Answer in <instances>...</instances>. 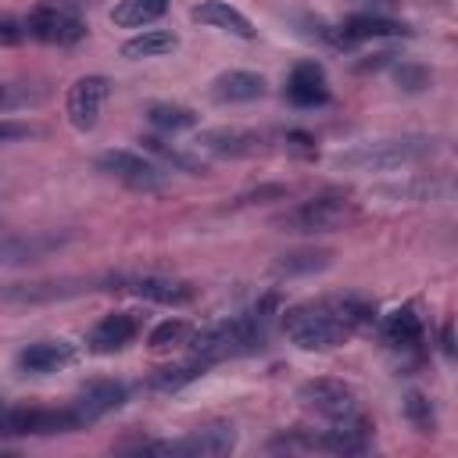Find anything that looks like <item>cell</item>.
Here are the masks:
<instances>
[{
    "label": "cell",
    "mask_w": 458,
    "mask_h": 458,
    "mask_svg": "<svg viewBox=\"0 0 458 458\" xmlns=\"http://www.w3.org/2000/svg\"><path fill=\"white\" fill-rule=\"evenodd\" d=\"M268 340V315H261L258 308H250L247 315H236L229 322H218L204 333H197L190 344H193V354L204 358L208 365L215 361H225V358H240V354H254L261 351Z\"/></svg>",
    "instance_id": "6da1fadb"
},
{
    "label": "cell",
    "mask_w": 458,
    "mask_h": 458,
    "mask_svg": "<svg viewBox=\"0 0 458 458\" xmlns=\"http://www.w3.org/2000/svg\"><path fill=\"white\" fill-rule=\"evenodd\" d=\"M433 154H437L433 136H386V140H369L351 150H340L336 165L358 168V172H394V168L419 165Z\"/></svg>",
    "instance_id": "7a4b0ae2"
},
{
    "label": "cell",
    "mask_w": 458,
    "mask_h": 458,
    "mask_svg": "<svg viewBox=\"0 0 458 458\" xmlns=\"http://www.w3.org/2000/svg\"><path fill=\"white\" fill-rule=\"evenodd\" d=\"M283 329L301 351H329L351 336V326L336 315L333 301L297 304V308L283 311Z\"/></svg>",
    "instance_id": "3957f363"
},
{
    "label": "cell",
    "mask_w": 458,
    "mask_h": 458,
    "mask_svg": "<svg viewBox=\"0 0 458 458\" xmlns=\"http://www.w3.org/2000/svg\"><path fill=\"white\" fill-rule=\"evenodd\" d=\"M351 215H354V200H351L347 193H340V190H326V193H315V197L293 204V208L283 211L272 225L283 229V233H301V236H308V233H333V229H340Z\"/></svg>",
    "instance_id": "277c9868"
},
{
    "label": "cell",
    "mask_w": 458,
    "mask_h": 458,
    "mask_svg": "<svg viewBox=\"0 0 458 458\" xmlns=\"http://www.w3.org/2000/svg\"><path fill=\"white\" fill-rule=\"evenodd\" d=\"M82 415L75 408H21L0 404V437H54L82 429Z\"/></svg>",
    "instance_id": "5b68a950"
},
{
    "label": "cell",
    "mask_w": 458,
    "mask_h": 458,
    "mask_svg": "<svg viewBox=\"0 0 458 458\" xmlns=\"http://www.w3.org/2000/svg\"><path fill=\"white\" fill-rule=\"evenodd\" d=\"M236 447V429L229 422H211L200 426L179 440H143L129 451L136 454H186V458H222Z\"/></svg>",
    "instance_id": "8992f818"
},
{
    "label": "cell",
    "mask_w": 458,
    "mask_h": 458,
    "mask_svg": "<svg viewBox=\"0 0 458 458\" xmlns=\"http://www.w3.org/2000/svg\"><path fill=\"white\" fill-rule=\"evenodd\" d=\"M25 29H29L32 39L54 43V47H72V43H79V39L86 36V21H82L79 14L57 7V4H39V7H32L29 18H25Z\"/></svg>",
    "instance_id": "52a82bcc"
},
{
    "label": "cell",
    "mask_w": 458,
    "mask_h": 458,
    "mask_svg": "<svg viewBox=\"0 0 458 458\" xmlns=\"http://www.w3.org/2000/svg\"><path fill=\"white\" fill-rule=\"evenodd\" d=\"M318 36H322L326 43H333V47H358V43H365V39L411 36V25H404V21L390 18V14H365V11H358V14H351L347 21H340L336 29H322Z\"/></svg>",
    "instance_id": "ba28073f"
},
{
    "label": "cell",
    "mask_w": 458,
    "mask_h": 458,
    "mask_svg": "<svg viewBox=\"0 0 458 458\" xmlns=\"http://www.w3.org/2000/svg\"><path fill=\"white\" fill-rule=\"evenodd\" d=\"M97 168L114 175L118 182L132 186V190H157L165 182V168L136 150H104L97 157Z\"/></svg>",
    "instance_id": "9c48e42d"
},
{
    "label": "cell",
    "mask_w": 458,
    "mask_h": 458,
    "mask_svg": "<svg viewBox=\"0 0 458 458\" xmlns=\"http://www.w3.org/2000/svg\"><path fill=\"white\" fill-rule=\"evenodd\" d=\"M297 397H301L311 411L326 415L329 422L347 419V415H354V411H358V394H354L344 379H329V376H318V379L301 383Z\"/></svg>",
    "instance_id": "30bf717a"
},
{
    "label": "cell",
    "mask_w": 458,
    "mask_h": 458,
    "mask_svg": "<svg viewBox=\"0 0 458 458\" xmlns=\"http://www.w3.org/2000/svg\"><path fill=\"white\" fill-rule=\"evenodd\" d=\"M107 79L104 75H82L68 86V97H64V111H68V122L79 129V132H89L97 122H100V107L107 100Z\"/></svg>",
    "instance_id": "8fae6325"
},
{
    "label": "cell",
    "mask_w": 458,
    "mask_h": 458,
    "mask_svg": "<svg viewBox=\"0 0 458 458\" xmlns=\"http://www.w3.org/2000/svg\"><path fill=\"white\" fill-rule=\"evenodd\" d=\"M369 447H372V422L361 411L336 419L333 429L318 433V451H329V454H365Z\"/></svg>",
    "instance_id": "7c38bea8"
},
{
    "label": "cell",
    "mask_w": 458,
    "mask_h": 458,
    "mask_svg": "<svg viewBox=\"0 0 458 458\" xmlns=\"http://www.w3.org/2000/svg\"><path fill=\"white\" fill-rule=\"evenodd\" d=\"M72 236L68 233H18L0 240V265H25V261H39L54 250H61Z\"/></svg>",
    "instance_id": "4fadbf2b"
},
{
    "label": "cell",
    "mask_w": 458,
    "mask_h": 458,
    "mask_svg": "<svg viewBox=\"0 0 458 458\" xmlns=\"http://www.w3.org/2000/svg\"><path fill=\"white\" fill-rule=\"evenodd\" d=\"M125 401H129V386L125 383H118V379H93V383H86L79 390V401L72 408L82 415V422H97L107 411H118Z\"/></svg>",
    "instance_id": "5bb4252c"
},
{
    "label": "cell",
    "mask_w": 458,
    "mask_h": 458,
    "mask_svg": "<svg viewBox=\"0 0 458 458\" xmlns=\"http://www.w3.org/2000/svg\"><path fill=\"white\" fill-rule=\"evenodd\" d=\"M286 100L293 107H322L329 100V82L318 61H301L293 64L290 79H286Z\"/></svg>",
    "instance_id": "9a60e30c"
},
{
    "label": "cell",
    "mask_w": 458,
    "mask_h": 458,
    "mask_svg": "<svg viewBox=\"0 0 458 458\" xmlns=\"http://www.w3.org/2000/svg\"><path fill=\"white\" fill-rule=\"evenodd\" d=\"M136 333H140V318L132 311H111L89 329V351L93 354H114V351L129 347L136 340Z\"/></svg>",
    "instance_id": "2e32d148"
},
{
    "label": "cell",
    "mask_w": 458,
    "mask_h": 458,
    "mask_svg": "<svg viewBox=\"0 0 458 458\" xmlns=\"http://www.w3.org/2000/svg\"><path fill=\"white\" fill-rule=\"evenodd\" d=\"M72 361H75V347L64 340H36V344L21 347L14 358L18 372H29V376H47V372H57Z\"/></svg>",
    "instance_id": "e0dca14e"
},
{
    "label": "cell",
    "mask_w": 458,
    "mask_h": 458,
    "mask_svg": "<svg viewBox=\"0 0 458 458\" xmlns=\"http://www.w3.org/2000/svg\"><path fill=\"white\" fill-rule=\"evenodd\" d=\"M208 93H211L215 104H250V100L265 97V79H261L258 72H243V68H236V72H222V75H215Z\"/></svg>",
    "instance_id": "ac0fdd59"
},
{
    "label": "cell",
    "mask_w": 458,
    "mask_h": 458,
    "mask_svg": "<svg viewBox=\"0 0 458 458\" xmlns=\"http://www.w3.org/2000/svg\"><path fill=\"white\" fill-rule=\"evenodd\" d=\"M190 18L200 21V25L222 29V32H229V36H236V39H254V36H258V29L247 21V14H240V11L229 7L225 0H200V4L190 11Z\"/></svg>",
    "instance_id": "d6986e66"
},
{
    "label": "cell",
    "mask_w": 458,
    "mask_h": 458,
    "mask_svg": "<svg viewBox=\"0 0 458 458\" xmlns=\"http://www.w3.org/2000/svg\"><path fill=\"white\" fill-rule=\"evenodd\" d=\"M125 290L136 293V297H143V301L168 304V308H179V304H190L193 301V286L182 283V279H168V276H140V279H129Z\"/></svg>",
    "instance_id": "ffe728a7"
},
{
    "label": "cell",
    "mask_w": 458,
    "mask_h": 458,
    "mask_svg": "<svg viewBox=\"0 0 458 458\" xmlns=\"http://www.w3.org/2000/svg\"><path fill=\"white\" fill-rule=\"evenodd\" d=\"M197 147L200 150H211L218 157H243V154H254L258 150V136L247 132V129H200L197 132Z\"/></svg>",
    "instance_id": "44dd1931"
},
{
    "label": "cell",
    "mask_w": 458,
    "mask_h": 458,
    "mask_svg": "<svg viewBox=\"0 0 458 458\" xmlns=\"http://www.w3.org/2000/svg\"><path fill=\"white\" fill-rule=\"evenodd\" d=\"M422 318L415 315V308L411 304H404V308H394L386 318H383V340L390 344V347H397V351H415L419 344H422Z\"/></svg>",
    "instance_id": "7402d4cb"
},
{
    "label": "cell",
    "mask_w": 458,
    "mask_h": 458,
    "mask_svg": "<svg viewBox=\"0 0 458 458\" xmlns=\"http://www.w3.org/2000/svg\"><path fill=\"white\" fill-rule=\"evenodd\" d=\"M329 265H333V250L301 247V250L279 254V258L272 261V276H279V279H293V276H315V272H326Z\"/></svg>",
    "instance_id": "603a6c76"
},
{
    "label": "cell",
    "mask_w": 458,
    "mask_h": 458,
    "mask_svg": "<svg viewBox=\"0 0 458 458\" xmlns=\"http://www.w3.org/2000/svg\"><path fill=\"white\" fill-rule=\"evenodd\" d=\"M211 365L204 361V358H197V354H190L186 361H179V365H168V369H157L154 376H150V390H161V394H175V390H182L186 383H193V379H200L204 372H208Z\"/></svg>",
    "instance_id": "cb8c5ba5"
},
{
    "label": "cell",
    "mask_w": 458,
    "mask_h": 458,
    "mask_svg": "<svg viewBox=\"0 0 458 458\" xmlns=\"http://www.w3.org/2000/svg\"><path fill=\"white\" fill-rule=\"evenodd\" d=\"M175 47H179V36H175V32L150 29V32H140V36L125 39L118 54L129 57V61H140V57H165V54H172Z\"/></svg>",
    "instance_id": "d4e9b609"
},
{
    "label": "cell",
    "mask_w": 458,
    "mask_h": 458,
    "mask_svg": "<svg viewBox=\"0 0 458 458\" xmlns=\"http://www.w3.org/2000/svg\"><path fill=\"white\" fill-rule=\"evenodd\" d=\"M165 11H168V0H122V4H114L111 21L122 29H140V25L157 21Z\"/></svg>",
    "instance_id": "484cf974"
},
{
    "label": "cell",
    "mask_w": 458,
    "mask_h": 458,
    "mask_svg": "<svg viewBox=\"0 0 458 458\" xmlns=\"http://www.w3.org/2000/svg\"><path fill=\"white\" fill-rule=\"evenodd\" d=\"M79 286H68V283H14V286H4L0 290V301H21V304H36V301H57V297H68L75 293Z\"/></svg>",
    "instance_id": "4316f807"
},
{
    "label": "cell",
    "mask_w": 458,
    "mask_h": 458,
    "mask_svg": "<svg viewBox=\"0 0 458 458\" xmlns=\"http://www.w3.org/2000/svg\"><path fill=\"white\" fill-rule=\"evenodd\" d=\"M50 97L47 86L39 82H0V114L4 111H21V107H36Z\"/></svg>",
    "instance_id": "83f0119b"
},
{
    "label": "cell",
    "mask_w": 458,
    "mask_h": 458,
    "mask_svg": "<svg viewBox=\"0 0 458 458\" xmlns=\"http://www.w3.org/2000/svg\"><path fill=\"white\" fill-rule=\"evenodd\" d=\"M147 122L161 132H182L197 125V111L182 107V104H150L147 107Z\"/></svg>",
    "instance_id": "f1b7e54d"
},
{
    "label": "cell",
    "mask_w": 458,
    "mask_h": 458,
    "mask_svg": "<svg viewBox=\"0 0 458 458\" xmlns=\"http://www.w3.org/2000/svg\"><path fill=\"white\" fill-rule=\"evenodd\" d=\"M376 193H379V197H401V200H433V197L447 193V182L429 179V175H419V179H408V182H390V186H379Z\"/></svg>",
    "instance_id": "f546056e"
},
{
    "label": "cell",
    "mask_w": 458,
    "mask_h": 458,
    "mask_svg": "<svg viewBox=\"0 0 458 458\" xmlns=\"http://www.w3.org/2000/svg\"><path fill=\"white\" fill-rule=\"evenodd\" d=\"M190 340H193V326H190L186 318H165V322H157V326L150 329L147 347H150V351H168V347H182V344H190Z\"/></svg>",
    "instance_id": "4dcf8cb0"
},
{
    "label": "cell",
    "mask_w": 458,
    "mask_h": 458,
    "mask_svg": "<svg viewBox=\"0 0 458 458\" xmlns=\"http://www.w3.org/2000/svg\"><path fill=\"white\" fill-rule=\"evenodd\" d=\"M140 147L143 150H150V154H157L168 168H179V172H204V165L197 161V157H190L186 150H179V147H168L165 140H157V136H140Z\"/></svg>",
    "instance_id": "1f68e13d"
},
{
    "label": "cell",
    "mask_w": 458,
    "mask_h": 458,
    "mask_svg": "<svg viewBox=\"0 0 458 458\" xmlns=\"http://www.w3.org/2000/svg\"><path fill=\"white\" fill-rule=\"evenodd\" d=\"M404 419H408L419 433H433V429H437L433 401H429L422 390H408V394H404Z\"/></svg>",
    "instance_id": "d6a6232c"
},
{
    "label": "cell",
    "mask_w": 458,
    "mask_h": 458,
    "mask_svg": "<svg viewBox=\"0 0 458 458\" xmlns=\"http://www.w3.org/2000/svg\"><path fill=\"white\" fill-rule=\"evenodd\" d=\"M394 79H397V86H401L404 93H422V89L433 86V72L422 68V64H411V61H401V64L394 68Z\"/></svg>",
    "instance_id": "836d02e7"
},
{
    "label": "cell",
    "mask_w": 458,
    "mask_h": 458,
    "mask_svg": "<svg viewBox=\"0 0 458 458\" xmlns=\"http://www.w3.org/2000/svg\"><path fill=\"white\" fill-rule=\"evenodd\" d=\"M25 36H29L25 21H18V18H0V47H18V43H25Z\"/></svg>",
    "instance_id": "e575fe53"
},
{
    "label": "cell",
    "mask_w": 458,
    "mask_h": 458,
    "mask_svg": "<svg viewBox=\"0 0 458 458\" xmlns=\"http://www.w3.org/2000/svg\"><path fill=\"white\" fill-rule=\"evenodd\" d=\"M344 4H351L365 14H390L394 7H401V0H344Z\"/></svg>",
    "instance_id": "d590c367"
},
{
    "label": "cell",
    "mask_w": 458,
    "mask_h": 458,
    "mask_svg": "<svg viewBox=\"0 0 458 458\" xmlns=\"http://www.w3.org/2000/svg\"><path fill=\"white\" fill-rule=\"evenodd\" d=\"M36 129L32 125H25V122H0V143H11V140H25V136H32Z\"/></svg>",
    "instance_id": "8d00e7d4"
},
{
    "label": "cell",
    "mask_w": 458,
    "mask_h": 458,
    "mask_svg": "<svg viewBox=\"0 0 458 458\" xmlns=\"http://www.w3.org/2000/svg\"><path fill=\"white\" fill-rule=\"evenodd\" d=\"M265 197H286V186H258L254 193H243L240 200L250 204V200H265Z\"/></svg>",
    "instance_id": "74e56055"
},
{
    "label": "cell",
    "mask_w": 458,
    "mask_h": 458,
    "mask_svg": "<svg viewBox=\"0 0 458 458\" xmlns=\"http://www.w3.org/2000/svg\"><path fill=\"white\" fill-rule=\"evenodd\" d=\"M440 347H444V354H447V358L454 354V322H451V318H447V322H444V329H440Z\"/></svg>",
    "instance_id": "f35d334b"
}]
</instances>
